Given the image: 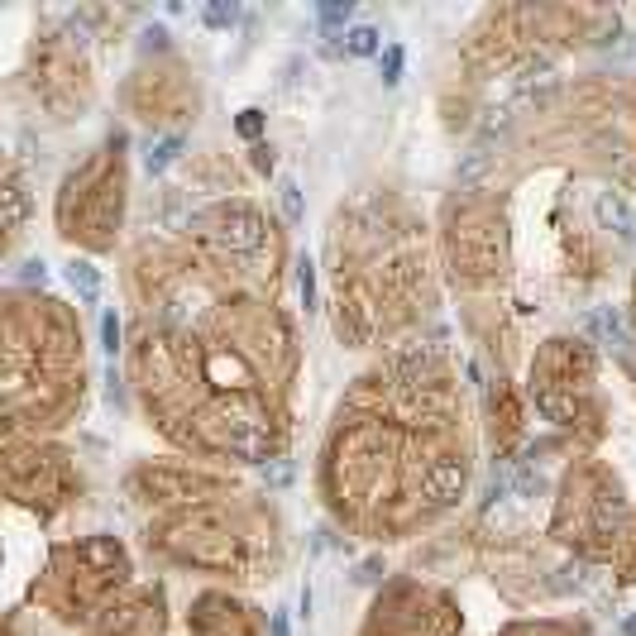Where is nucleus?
Returning a JSON list of instances; mask_svg holds the SVG:
<instances>
[{"mask_svg":"<svg viewBox=\"0 0 636 636\" xmlns=\"http://www.w3.org/2000/svg\"><path fill=\"white\" fill-rule=\"evenodd\" d=\"M149 546H158L163 555H173L182 565L197 570H220V574H244L254 565L259 550V531L254 517L244 507H197V512H177L168 522H158L149 531Z\"/></svg>","mask_w":636,"mask_h":636,"instance_id":"f257e3e1","label":"nucleus"},{"mask_svg":"<svg viewBox=\"0 0 636 636\" xmlns=\"http://www.w3.org/2000/svg\"><path fill=\"white\" fill-rule=\"evenodd\" d=\"M125 134H110L101 154L87 158L77 173L63 182L58 197V225L67 240L87 244V249H110L125 211Z\"/></svg>","mask_w":636,"mask_h":636,"instance_id":"f03ea898","label":"nucleus"},{"mask_svg":"<svg viewBox=\"0 0 636 636\" xmlns=\"http://www.w3.org/2000/svg\"><path fill=\"white\" fill-rule=\"evenodd\" d=\"M130 579V560L125 550L96 536V541H82V546H63L48 565L44 584L34 589V598H44L53 613L63 622H82L91 613H106L110 593Z\"/></svg>","mask_w":636,"mask_h":636,"instance_id":"7ed1b4c3","label":"nucleus"},{"mask_svg":"<svg viewBox=\"0 0 636 636\" xmlns=\"http://www.w3.org/2000/svg\"><path fill=\"white\" fill-rule=\"evenodd\" d=\"M622 522H627V503L613 474L603 464H574L555 512V536L579 546L584 555H613Z\"/></svg>","mask_w":636,"mask_h":636,"instance_id":"20e7f679","label":"nucleus"},{"mask_svg":"<svg viewBox=\"0 0 636 636\" xmlns=\"http://www.w3.org/2000/svg\"><path fill=\"white\" fill-rule=\"evenodd\" d=\"M192 235L197 244L216 259L225 273L235 268V273H254V278H273V254H278V244H273V225H268L254 206H244V201H220V206H206L192 216Z\"/></svg>","mask_w":636,"mask_h":636,"instance_id":"39448f33","label":"nucleus"},{"mask_svg":"<svg viewBox=\"0 0 636 636\" xmlns=\"http://www.w3.org/2000/svg\"><path fill=\"white\" fill-rule=\"evenodd\" d=\"M531 397L550 421L579 426L593 417V359L570 340H550L531 364Z\"/></svg>","mask_w":636,"mask_h":636,"instance_id":"423d86ee","label":"nucleus"},{"mask_svg":"<svg viewBox=\"0 0 636 636\" xmlns=\"http://www.w3.org/2000/svg\"><path fill=\"white\" fill-rule=\"evenodd\" d=\"M5 474H10V498L15 503H29L48 512V507L67 503L72 493V469H67V455L53 450L44 440H20V431H10V445H5Z\"/></svg>","mask_w":636,"mask_h":636,"instance_id":"0eeeda50","label":"nucleus"},{"mask_svg":"<svg viewBox=\"0 0 636 636\" xmlns=\"http://www.w3.org/2000/svg\"><path fill=\"white\" fill-rule=\"evenodd\" d=\"M455 608L450 598L421 584H393L378 598L364 636H455Z\"/></svg>","mask_w":636,"mask_h":636,"instance_id":"6e6552de","label":"nucleus"},{"mask_svg":"<svg viewBox=\"0 0 636 636\" xmlns=\"http://www.w3.org/2000/svg\"><path fill=\"white\" fill-rule=\"evenodd\" d=\"M450 264L455 278H493L503 264V220L493 216L488 201H455L450 206Z\"/></svg>","mask_w":636,"mask_h":636,"instance_id":"1a4fd4ad","label":"nucleus"},{"mask_svg":"<svg viewBox=\"0 0 636 636\" xmlns=\"http://www.w3.org/2000/svg\"><path fill=\"white\" fill-rule=\"evenodd\" d=\"M87 636H163V593L139 589L125 603H110L106 613H96Z\"/></svg>","mask_w":636,"mask_h":636,"instance_id":"9d476101","label":"nucleus"},{"mask_svg":"<svg viewBox=\"0 0 636 636\" xmlns=\"http://www.w3.org/2000/svg\"><path fill=\"white\" fill-rule=\"evenodd\" d=\"M134 488L158 503H201V498H225V483L197 469H139Z\"/></svg>","mask_w":636,"mask_h":636,"instance_id":"9b49d317","label":"nucleus"},{"mask_svg":"<svg viewBox=\"0 0 636 636\" xmlns=\"http://www.w3.org/2000/svg\"><path fill=\"white\" fill-rule=\"evenodd\" d=\"M192 627H197V636H259L249 608L230 603L225 593H206L201 598L197 608H192Z\"/></svg>","mask_w":636,"mask_h":636,"instance_id":"f8f14e48","label":"nucleus"},{"mask_svg":"<svg viewBox=\"0 0 636 636\" xmlns=\"http://www.w3.org/2000/svg\"><path fill=\"white\" fill-rule=\"evenodd\" d=\"M598 216H603V225H608V230H617L627 244H636V216H632V206H627L622 197L603 192V197H598Z\"/></svg>","mask_w":636,"mask_h":636,"instance_id":"ddd939ff","label":"nucleus"},{"mask_svg":"<svg viewBox=\"0 0 636 636\" xmlns=\"http://www.w3.org/2000/svg\"><path fill=\"white\" fill-rule=\"evenodd\" d=\"M67 283L77 287L82 302H96V297H101V273H96L87 259H72V264H67Z\"/></svg>","mask_w":636,"mask_h":636,"instance_id":"4468645a","label":"nucleus"},{"mask_svg":"<svg viewBox=\"0 0 636 636\" xmlns=\"http://www.w3.org/2000/svg\"><path fill=\"white\" fill-rule=\"evenodd\" d=\"M177 154H182V139H177V134H168V139L149 144V154H144V168H149V173H163V168H173Z\"/></svg>","mask_w":636,"mask_h":636,"instance_id":"2eb2a0df","label":"nucleus"},{"mask_svg":"<svg viewBox=\"0 0 636 636\" xmlns=\"http://www.w3.org/2000/svg\"><path fill=\"white\" fill-rule=\"evenodd\" d=\"M345 48H350L354 58H369V53H378V29H373V24H354L350 34H345Z\"/></svg>","mask_w":636,"mask_h":636,"instance_id":"dca6fc26","label":"nucleus"},{"mask_svg":"<svg viewBox=\"0 0 636 636\" xmlns=\"http://www.w3.org/2000/svg\"><path fill=\"white\" fill-rule=\"evenodd\" d=\"M201 20L211 24V29H230V24L240 20V10H235V0H211V5H206V15H201Z\"/></svg>","mask_w":636,"mask_h":636,"instance_id":"f3484780","label":"nucleus"},{"mask_svg":"<svg viewBox=\"0 0 636 636\" xmlns=\"http://www.w3.org/2000/svg\"><path fill=\"white\" fill-rule=\"evenodd\" d=\"M297 297H302V307H316V273H311V264L307 259H302V264H297Z\"/></svg>","mask_w":636,"mask_h":636,"instance_id":"a211bd4d","label":"nucleus"},{"mask_svg":"<svg viewBox=\"0 0 636 636\" xmlns=\"http://www.w3.org/2000/svg\"><path fill=\"white\" fill-rule=\"evenodd\" d=\"M5 197H10V240H15L20 235V220H24V192H20V177L15 173H10V192Z\"/></svg>","mask_w":636,"mask_h":636,"instance_id":"6ab92c4d","label":"nucleus"},{"mask_svg":"<svg viewBox=\"0 0 636 636\" xmlns=\"http://www.w3.org/2000/svg\"><path fill=\"white\" fill-rule=\"evenodd\" d=\"M278 192H283V216L297 225V220H302V192H297V182H283Z\"/></svg>","mask_w":636,"mask_h":636,"instance_id":"aec40b11","label":"nucleus"},{"mask_svg":"<svg viewBox=\"0 0 636 636\" xmlns=\"http://www.w3.org/2000/svg\"><path fill=\"white\" fill-rule=\"evenodd\" d=\"M101 340H106V354L120 350V316H115V311L101 316Z\"/></svg>","mask_w":636,"mask_h":636,"instance_id":"412c9836","label":"nucleus"},{"mask_svg":"<svg viewBox=\"0 0 636 636\" xmlns=\"http://www.w3.org/2000/svg\"><path fill=\"white\" fill-rule=\"evenodd\" d=\"M235 125H240L244 139H259V130H264V110H240V120H235Z\"/></svg>","mask_w":636,"mask_h":636,"instance_id":"4be33fe9","label":"nucleus"},{"mask_svg":"<svg viewBox=\"0 0 636 636\" xmlns=\"http://www.w3.org/2000/svg\"><path fill=\"white\" fill-rule=\"evenodd\" d=\"M503 636H574V632L555 627V622H536V627H512V632H503Z\"/></svg>","mask_w":636,"mask_h":636,"instance_id":"5701e85b","label":"nucleus"},{"mask_svg":"<svg viewBox=\"0 0 636 636\" xmlns=\"http://www.w3.org/2000/svg\"><path fill=\"white\" fill-rule=\"evenodd\" d=\"M402 77V48H388L383 53V82H397Z\"/></svg>","mask_w":636,"mask_h":636,"instance_id":"b1692460","label":"nucleus"},{"mask_svg":"<svg viewBox=\"0 0 636 636\" xmlns=\"http://www.w3.org/2000/svg\"><path fill=\"white\" fill-rule=\"evenodd\" d=\"M321 20H326V24H345V20H350V0H345V5H321Z\"/></svg>","mask_w":636,"mask_h":636,"instance_id":"393cba45","label":"nucleus"},{"mask_svg":"<svg viewBox=\"0 0 636 636\" xmlns=\"http://www.w3.org/2000/svg\"><path fill=\"white\" fill-rule=\"evenodd\" d=\"M20 278H24V283H39V287H44L48 273H44V264H39V259H29V264L20 268Z\"/></svg>","mask_w":636,"mask_h":636,"instance_id":"a878e982","label":"nucleus"},{"mask_svg":"<svg viewBox=\"0 0 636 636\" xmlns=\"http://www.w3.org/2000/svg\"><path fill=\"white\" fill-rule=\"evenodd\" d=\"M378 574H383V560H364V565H359V574H354V579H359V584H373V579H378Z\"/></svg>","mask_w":636,"mask_h":636,"instance_id":"bb28decb","label":"nucleus"},{"mask_svg":"<svg viewBox=\"0 0 636 636\" xmlns=\"http://www.w3.org/2000/svg\"><path fill=\"white\" fill-rule=\"evenodd\" d=\"M254 168H273V149H264V144H259V149H254Z\"/></svg>","mask_w":636,"mask_h":636,"instance_id":"cd10ccee","label":"nucleus"},{"mask_svg":"<svg viewBox=\"0 0 636 636\" xmlns=\"http://www.w3.org/2000/svg\"><path fill=\"white\" fill-rule=\"evenodd\" d=\"M268 636H287V617H283V613L268 617Z\"/></svg>","mask_w":636,"mask_h":636,"instance_id":"c85d7f7f","label":"nucleus"},{"mask_svg":"<svg viewBox=\"0 0 636 636\" xmlns=\"http://www.w3.org/2000/svg\"><path fill=\"white\" fill-rule=\"evenodd\" d=\"M622 636H636V613L627 617V622H622Z\"/></svg>","mask_w":636,"mask_h":636,"instance_id":"c756f323","label":"nucleus"},{"mask_svg":"<svg viewBox=\"0 0 636 636\" xmlns=\"http://www.w3.org/2000/svg\"><path fill=\"white\" fill-rule=\"evenodd\" d=\"M627 579H636V565H632V574H627Z\"/></svg>","mask_w":636,"mask_h":636,"instance_id":"7c9ffc66","label":"nucleus"}]
</instances>
